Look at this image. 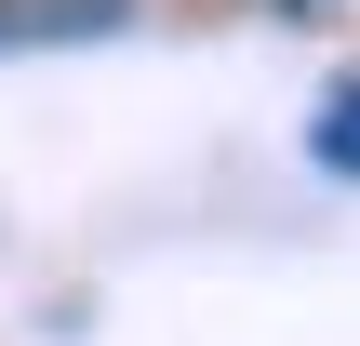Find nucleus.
<instances>
[{
    "mask_svg": "<svg viewBox=\"0 0 360 346\" xmlns=\"http://www.w3.org/2000/svg\"><path fill=\"white\" fill-rule=\"evenodd\" d=\"M307 147H321V173H347V187H360V80H334V93H321Z\"/></svg>",
    "mask_w": 360,
    "mask_h": 346,
    "instance_id": "nucleus-1",
    "label": "nucleus"
},
{
    "mask_svg": "<svg viewBox=\"0 0 360 346\" xmlns=\"http://www.w3.org/2000/svg\"><path fill=\"white\" fill-rule=\"evenodd\" d=\"M267 13H321V0H267Z\"/></svg>",
    "mask_w": 360,
    "mask_h": 346,
    "instance_id": "nucleus-2",
    "label": "nucleus"
}]
</instances>
